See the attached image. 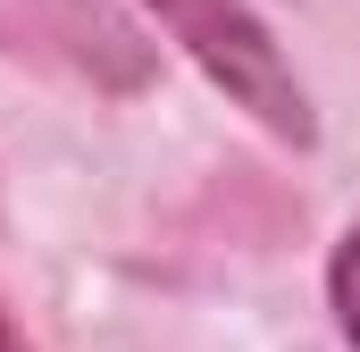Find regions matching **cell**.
I'll use <instances>...</instances> for the list:
<instances>
[{
  "instance_id": "cell-2",
  "label": "cell",
  "mask_w": 360,
  "mask_h": 352,
  "mask_svg": "<svg viewBox=\"0 0 360 352\" xmlns=\"http://www.w3.org/2000/svg\"><path fill=\"white\" fill-rule=\"evenodd\" d=\"M327 285H335V319H344V336L360 344V227L344 235V252H335V277H327Z\"/></svg>"
},
{
  "instance_id": "cell-1",
  "label": "cell",
  "mask_w": 360,
  "mask_h": 352,
  "mask_svg": "<svg viewBox=\"0 0 360 352\" xmlns=\"http://www.w3.org/2000/svg\"><path fill=\"white\" fill-rule=\"evenodd\" d=\"M143 8L176 34V51L226 92L235 109H252V118H260L269 134H285V143H310L302 76L285 68V51L269 42V25H260L243 0H143Z\"/></svg>"
},
{
  "instance_id": "cell-3",
  "label": "cell",
  "mask_w": 360,
  "mask_h": 352,
  "mask_svg": "<svg viewBox=\"0 0 360 352\" xmlns=\"http://www.w3.org/2000/svg\"><path fill=\"white\" fill-rule=\"evenodd\" d=\"M0 352H34L25 336H17V327H8V310H0Z\"/></svg>"
}]
</instances>
